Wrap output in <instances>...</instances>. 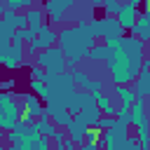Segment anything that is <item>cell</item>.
<instances>
[{"label": "cell", "instance_id": "8", "mask_svg": "<svg viewBox=\"0 0 150 150\" xmlns=\"http://www.w3.org/2000/svg\"><path fill=\"white\" fill-rule=\"evenodd\" d=\"M89 127H94L96 122H98V117L103 115V110H101V105L96 103V96L94 94H87V98H84V103H82V110L77 112Z\"/></svg>", "mask_w": 150, "mask_h": 150}, {"label": "cell", "instance_id": "6", "mask_svg": "<svg viewBox=\"0 0 150 150\" xmlns=\"http://www.w3.org/2000/svg\"><path fill=\"white\" fill-rule=\"evenodd\" d=\"M129 122H124V120H120L117 117V122L110 127V129H103V145L105 148H110V150H115V148H124V143H127V138H129Z\"/></svg>", "mask_w": 150, "mask_h": 150}, {"label": "cell", "instance_id": "12", "mask_svg": "<svg viewBox=\"0 0 150 150\" xmlns=\"http://www.w3.org/2000/svg\"><path fill=\"white\" fill-rule=\"evenodd\" d=\"M23 103H26V115H30L33 120H38V117H42V115H47V108L38 101V96H35V91L33 94H28L26 98H23Z\"/></svg>", "mask_w": 150, "mask_h": 150}, {"label": "cell", "instance_id": "16", "mask_svg": "<svg viewBox=\"0 0 150 150\" xmlns=\"http://www.w3.org/2000/svg\"><path fill=\"white\" fill-rule=\"evenodd\" d=\"M45 9H38V7H28L26 9V16H28V26L30 28H40V26H45Z\"/></svg>", "mask_w": 150, "mask_h": 150}, {"label": "cell", "instance_id": "13", "mask_svg": "<svg viewBox=\"0 0 150 150\" xmlns=\"http://www.w3.org/2000/svg\"><path fill=\"white\" fill-rule=\"evenodd\" d=\"M131 33H134V35H138L141 40L150 42V16H148V12H145V9L138 14V21H136V26L131 28Z\"/></svg>", "mask_w": 150, "mask_h": 150}, {"label": "cell", "instance_id": "3", "mask_svg": "<svg viewBox=\"0 0 150 150\" xmlns=\"http://www.w3.org/2000/svg\"><path fill=\"white\" fill-rule=\"evenodd\" d=\"M23 110H26V103H19L9 91H2L0 94V129L2 131L14 129L21 120Z\"/></svg>", "mask_w": 150, "mask_h": 150}, {"label": "cell", "instance_id": "20", "mask_svg": "<svg viewBox=\"0 0 150 150\" xmlns=\"http://www.w3.org/2000/svg\"><path fill=\"white\" fill-rule=\"evenodd\" d=\"M30 80H49V73L38 63V66H33V68H30Z\"/></svg>", "mask_w": 150, "mask_h": 150}, {"label": "cell", "instance_id": "10", "mask_svg": "<svg viewBox=\"0 0 150 150\" xmlns=\"http://www.w3.org/2000/svg\"><path fill=\"white\" fill-rule=\"evenodd\" d=\"M70 5H73V0H45V12L52 23H59V21H63V14H66V9H70Z\"/></svg>", "mask_w": 150, "mask_h": 150}, {"label": "cell", "instance_id": "2", "mask_svg": "<svg viewBox=\"0 0 150 150\" xmlns=\"http://www.w3.org/2000/svg\"><path fill=\"white\" fill-rule=\"evenodd\" d=\"M91 45H94V38H91L89 33L80 30L77 26H75V28H63V30L59 33V47L66 52L68 63H73V66H75L84 54H89Z\"/></svg>", "mask_w": 150, "mask_h": 150}, {"label": "cell", "instance_id": "7", "mask_svg": "<svg viewBox=\"0 0 150 150\" xmlns=\"http://www.w3.org/2000/svg\"><path fill=\"white\" fill-rule=\"evenodd\" d=\"M54 42H56V33H54V28H52V26H40V28H38L35 40H33V42H30V47H28V52H30V54H35V52L49 49V47H54Z\"/></svg>", "mask_w": 150, "mask_h": 150}, {"label": "cell", "instance_id": "19", "mask_svg": "<svg viewBox=\"0 0 150 150\" xmlns=\"http://www.w3.org/2000/svg\"><path fill=\"white\" fill-rule=\"evenodd\" d=\"M5 5L9 9H28L33 7V0H5Z\"/></svg>", "mask_w": 150, "mask_h": 150}, {"label": "cell", "instance_id": "21", "mask_svg": "<svg viewBox=\"0 0 150 150\" xmlns=\"http://www.w3.org/2000/svg\"><path fill=\"white\" fill-rule=\"evenodd\" d=\"M73 80H75V84H80V87H84V89H87L89 82H91V80L87 77V73H82V70H75V73H73Z\"/></svg>", "mask_w": 150, "mask_h": 150}, {"label": "cell", "instance_id": "26", "mask_svg": "<svg viewBox=\"0 0 150 150\" xmlns=\"http://www.w3.org/2000/svg\"><path fill=\"white\" fill-rule=\"evenodd\" d=\"M145 12H148V16H150V9H145Z\"/></svg>", "mask_w": 150, "mask_h": 150}, {"label": "cell", "instance_id": "4", "mask_svg": "<svg viewBox=\"0 0 150 150\" xmlns=\"http://www.w3.org/2000/svg\"><path fill=\"white\" fill-rule=\"evenodd\" d=\"M38 63L47 73H63L68 66V56L61 47H49V49H42L38 54Z\"/></svg>", "mask_w": 150, "mask_h": 150}, {"label": "cell", "instance_id": "1", "mask_svg": "<svg viewBox=\"0 0 150 150\" xmlns=\"http://www.w3.org/2000/svg\"><path fill=\"white\" fill-rule=\"evenodd\" d=\"M143 52H124V49H115L108 59V68L112 73V82L115 84H131L138 73L143 70Z\"/></svg>", "mask_w": 150, "mask_h": 150}, {"label": "cell", "instance_id": "15", "mask_svg": "<svg viewBox=\"0 0 150 150\" xmlns=\"http://www.w3.org/2000/svg\"><path fill=\"white\" fill-rule=\"evenodd\" d=\"M136 94L138 96H150V68H143L136 77Z\"/></svg>", "mask_w": 150, "mask_h": 150}, {"label": "cell", "instance_id": "25", "mask_svg": "<svg viewBox=\"0 0 150 150\" xmlns=\"http://www.w3.org/2000/svg\"><path fill=\"white\" fill-rule=\"evenodd\" d=\"M145 9H150V0H145Z\"/></svg>", "mask_w": 150, "mask_h": 150}, {"label": "cell", "instance_id": "17", "mask_svg": "<svg viewBox=\"0 0 150 150\" xmlns=\"http://www.w3.org/2000/svg\"><path fill=\"white\" fill-rule=\"evenodd\" d=\"M110 54H112V49H110L108 45H91V49H89L87 56H89L91 61H108Z\"/></svg>", "mask_w": 150, "mask_h": 150}, {"label": "cell", "instance_id": "5", "mask_svg": "<svg viewBox=\"0 0 150 150\" xmlns=\"http://www.w3.org/2000/svg\"><path fill=\"white\" fill-rule=\"evenodd\" d=\"M23 42H26V40H23L19 33H14L12 45L0 47V61H2L5 68L14 70V68H19V66L23 63Z\"/></svg>", "mask_w": 150, "mask_h": 150}, {"label": "cell", "instance_id": "22", "mask_svg": "<svg viewBox=\"0 0 150 150\" xmlns=\"http://www.w3.org/2000/svg\"><path fill=\"white\" fill-rule=\"evenodd\" d=\"M103 7H105V14H112V16H117V12L122 9V5H120L117 0H105Z\"/></svg>", "mask_w": 150, "mask_h": 150}, {"label": "cell", "instance_id": "9", "mask_svg": "<svg viewBox=\"0 0 150 150\" xmlns=\"http://www.w3.org/2000/svg\"><path fill=\"white\" fill-rule=\"evenodd\" d=\"M68 129V138H73L77 145H84L87 143V131H89V124L80 117V115H73L70 124L66 127Z\"/></svg>", "mask_w": 150, "mask_h": 150}, {"label": "cell", "instance_id": "24", "mask_svg": "<svg viewBox=\"0 0 150 150\" xmlns=\"http://www.w3.org/2000/svg\"><path fill=\"white\" fill-rule=\"evenodd\" d=\"M131 5H145V0H129Z\"/></svg>", "mask_w": 150, "mask_h": 150}, {"label": "cell", "instance_id": "18", "mask_svg": "<svg viewBox=\"0 0 150 150\" xmlns=\"http://www.w3.org/2000/svg\"><path fill=\"white\" fill-rule=\"evenodd\" d=\"M136 136H138L141 148H143V150H148V148H150V122H148V124L136 127Z\"/></svg>", "mask_w": 150, "mask_h": 150}, {"label": "cell", "instance_id": "11", "mask_svg": "<svg viewBox=\"0 0 150 150\" xmlns=\"http://www.w3.org/2000/svg\"><path fill=\"white\" fill-rule=\"evenodd\" d=\"M138 5H131V2H127V5H122V9L117 12V19H120V23L127 28V30H131L134 26H136V21H138Z\"/></svg>", "mask_w": 150, "mask_h": 150}, {"label": "cell", "instance_id": "23", "mask_svg": "<svg viewBox=\"0 0 150 150\" xmlns=\"http://www.w3.org/2000/svg\"><path fill=\"white\" fill-rule=\"evenodd\" d=\"M101 87H103V82H101V80H94V82H89V87H87V89H89V91L96 96V94L101 91Z\"/></svg>", "mask_w": 150, "mask_h": 150}, {"label": "cell", "instance_id": "14", "mask_svg": "<svg viewBox=\"0 0 150 150\" xmlns=\"http://www.w3.org/2000/svg\"><path fill=\"white\" fill-rule=\"evenodd\" d=\"M131 124H134V127L148 124V117H145V112H143V96H138V98L131 103Z\"/></svg>", "mask_w": 150, "mask_h": 150}]
</instances>
